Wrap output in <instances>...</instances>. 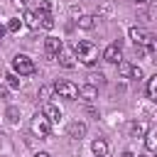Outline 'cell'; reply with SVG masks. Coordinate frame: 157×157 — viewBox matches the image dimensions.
<instances>
[{
  "instance_id": "1",
  "label": "cell",
  "mask_w": 157,
  "mask_h": 157,
  "mask_svg": "<svg viewBox=\"0 0 157 157\" xmlns=\"http://www.w3.org/2000/svg\"><path fill=\"white\" fill-rule=\"evenodd\" d=\"M74 54H76V59H78L81 64H86V66H93V64L98 61V49H96V44L88 42V39H76Z\"/></svg>"
},
{
  "instance_id": "2",
  "label": "cell",
  "mask_w": 157,
  "mask_h": 157,
  "mask_svg": "<svg viewBox=\"0 0 157 157\" xmlns=\"http://www.w3.org/2000/svg\"><path fill=\"white\" fill-rule=\"evenodd\" d=\"M12 71L20 76H29V74H34V61L27 54H15L12 56Z\"/></svg>"
},
{
  "instance_id": "3",
  "label": "cell",
  "mask_w": 157,
  "mask_h": 157,
  "mask_svg": "<svg viewBox=\"0 0 157 157\" xmlns=\"http://www.w3.org/2000/svg\"><path fill=\"white\" fill-rule=\"evenodd\" d=\"M54 91L59 93V98H66V101H76L78 93H81V88L76 83H71V81H56L54 83Z\"/></svg>"
},
{
  "instance_id": "4",
  "label": "cell",
  "mask_w": 157,
  "mask_h": 157,
  "mask_svg": "<svg viewBox=\"0 0 157 157\" xmlns=\"http://www.w3.org/2000/svg\"><path fill=\"white\" fill-rule=\"evenodd\" d=\"M32 132H34L37 137H49V132H52V120H49L44 113H37V115L32 118Z\"/></svg>"
},
{
  "instance_id": "5",
  "label": "cell",
  "mask_w": 157,
  "mask_h": 157,
  "mask_svg": "<svg viewBox=\"0 0 157 157\" xmlns=\"http://www.w3.org/2000/svg\"><path fill=\"white\" fill-rule=\"evenodd\" d=\"M128 37L132 39V44H135V47H147V44H150V39H152V34H150L145 27H130Z\"/></svg>"
},
{
  "instance_id": "6",
  "label": "cell",
  "mask_w": 157,
  "mask_h": 157,
  "mask_svg": "<svg viewBox=\"0 0 157 157\" xmlns=\"http://www.w3.org/2000/svg\"><path fill=\"white\" fill-rule=\"evenodd\" d=\"M39 22H42V27L44 29H52L54 27V15H52V5H49V0H42L39 2Z\"/></svg>"
},
{
  "instance_id": "7",
  "label": "cell",
  "mask_w": 157,
  "mask_h": 157,
  "mask_svg": "<svg viewBox=\"0 0 157 157\" xmlns=\"http://www.w3.org/2000/svg\"><path fill=\"white\" fill-rule=\"evenodd\" d=\"M120 56H123V49H120V44H118V42L108 44V47H105V52H103V59H105V61H110V64H120V61H123Z\"/></svg>"
},
{
  "instance_id": "8",
  "label": "cell",
  "mask_w": 157,
  "mask_h": 157,
  "mask_svg": "<svg viewBox=\"0 0 157 157\" xmlns=\"http://www.w3.org/2000/svg\"><path fill=\"white\" fill-rule=\"evenodd\" d=\"M44 49H47V54H49V56H59V54L64 52V42H61L59 37H47Z\"/></svg>"
},
{
  "instance_id": "9",
  "label": "cell",
  "mask_w": 157,
  "mask_h": 157,
  "mask_svg": "<svg viewBox=\"0 0 157 157\" xmlns=\"http://www.w3.org/2000/svg\"><path fill=\"white\" fill-rule=\"evenodd\" d=\"M91 150H93L96 157H108V152H110V147H108V142H105L103 137H96V140L91 142Z\"/></svg>"
},
{
  "instance_id": "10",
  "label": "cell",
  "mask_w": 157,
  "mask_h": 157,
  "mask_svg": "<svg viewBox=\"0 0 157 157\" xmlns=\"http://www.w3.org/2000/svg\"><path fill=\"white\" fill-rule=\"evenodd\" d=\"M86 135V123H81V120H74L71 125H69V137H74V140H81Z\"/></svg>"
},
{
  "instance_id": "11",
  "label": "cell",
  "mask_w": 157,
  "mask_h": 157,
  "mask_svg": "<svg viewBox=\"0 0 157 157\" xmlns=\"http://www.w3.org/2000/svg\"><path fill=\"white\" fill-rule=\"evenodd\" d=\"M56 59H59V64H61L64 69H74V66H76V54H74V52H66V49H64Z\"/></svg>"
},
{
  "instance_id": "12",
  "label": "cell",
  "mask_w": 157,
  "mask_h": 157,
  "mask_svg": "<svg viewBox=\"0 0 157 157\" xmlns=\"http://www.w3.org/2000/svg\"><path fill=\"white\" fill-rule=\"evenodd\" d=\"M145 135H147V123L145 120L130 123V137H145Z\"/></svg>"
},
{
  "instance_id": "13",
  "label": "cell",
  "mask_w": 157,
  "mask_h": 157,
  "mask_svg": "<svg viewBox=\"0 0 157 157\" xmlns=\"http://www.w3.org/2000/svg\"><path fill=\"white\" fill-rule=\"evenodd\" d=\"M22 20H25V25H27L29 29H37V27H42V22H39V15H37V12H32V10H25Z\"/></svg>"
},
{
  "instance_id": "14",
  "label": "cell",
  "mask_w": 157,
  "mask_h": 157,
  "mask_svg": "<svg viewBox=\"0 0 157 157\" xmlns=\"http://www.w3.org/2000/svg\"><path fill=\"white\" fill-rule=\"evenodd\" d=\"M42 113H44V115H47V118H49L52 123H59V120H61V110H59L56 105H52V103H47Z\"/></svg>"
},
{
  "instance_id": "15",
  "label": "cell",
  "mask_w": 157,
  "mask_h": 157,
  "mask_svg": "<svg viewBox=\"0 0 157 157\" xmlns=\"http://www.w3.org/2000/svg\"><path fill=\"white\" fill-rule=\"evenodd\" d=\"M83 101H93L96 96H98V88L93 86V83H86V86H81V93H78Z\"/></svg>"
},
{
  "instance_id": "16",
  "label": "cell",
  "mask_w": 157,
  "mask_h": 157,
  "mask_svg": "<svg viewBox=\"0 0 157 157\" xmlns=\"http://www.w3.org/2000/svg\"><path fill=\"white\" fill-rule=\"evenodd\" d=\"M76 25H78L81 29H93V27H96V17H93V15H81V17L76 20Z\"/></svg>"
},
{
  "instance_id": "17",
  "label": "cell",
  "mask_w": 157,
  "mask_h": 157,
  "mask_svg": "<svg viewBox=\"0 0 157 157\" xmlns=\"http://www.w3.org/2000/svg\"><path fill=\"white\" fill-rule=\"evenodd\" d=\"M5 115H7V123H12V125L20 123V110H17L15 105H7V113H5Z\"/></svg>"
},
{
  "instance_id": "18",
  "label": "cell",
  "mask_w": 157,
  "mask_h": 157,
  "mask_svg": "<svg viewBox=\"0 0 157 157\" xmlns=\"http://www.w3.org/2000/svg\"><path fill=\"white\" fill-rule=\"evenodd\" d=\"M147 96H150L152 101H157V74L147 81Z\"/></svg>"
},
{
  "instance_id": "19",
  "label": "cell",
  "mask_w": 157,
  "mask_h": 157,
  "mask_svg": "<svg viewBox=\"0 0 157 157\" xmlns=\"http://www.w3.org/2000/svg\"><path fill=\"white\" fill-rule=\"evenodd\" d=\"M145 147H147L150 152L157 150V135H155V132H147V135H145Z\"/></svg>"
},
{
  "instance_id": "20",
  "label": "cell",
  "mask_w": 157,
  "mask_h": 157,
  "mask_svg": "<svg viewBox=\"0 0 157 157\" xmlns=\"http://www.w3.org/2000/svg\"><path fill=\"white\" fill-rule=\"evenodd\" d=\"M5 81H7V86H10V88H20V78H17V74H15V71L5 74Z\"/></svg>"
},
{
  "instance_id": "21",
  "label": "cell",
  "mask_w": 157,
  "mask_h": 157,
  "mask_svg": "<svg viewBox=\"0 0 157 157\" xmlns=\"http://www.w3.org/2000/svg\"><path fill=\"white\" fill-rule=\"evenodd\" d=\"M118 71H120V74L128 78V76L132 74V64H130V61H120V64H118Z\"/></svg>"
},
{
  "instance_id": "22",
  "label": "cell",
  "mask_w": 157,
  "mask_h": 157,
  "mask_svg": "<svg viewBox=\"0 0 157 157\" xmlns=\"http://www.w3.org/2000/svg\"><path fill=\"white\" fill-rule=\"evenodd\" d=\"M20 27H22V20H10L7 22V32H20Z\"/></svg>"
},
{
  "instance_id": "23",
  "label": "cell",
  "mask_w": 157,
  "mask_h": 157,
  "mask_svg": "<svg viewBox=\"0 0 157 157\" xmlns=\"http://www.w3.org/2000/svg\"><path fill=\"white\" fill-rule=\"evenodd\" d=\"M52 91H54V86H42V88H39V96H42V101H49Z\"/></svg>"
},
{
  "instance_id": "24",
  "label": "cell",
  "mask_w": 157,
  "mask_h": 157,
  "mask_svg": "<svg viewBox=\"0 0 157 157\" xmlns=\"http://www.w3.org/2000/svg\"><path fill=\"white\" fill-rule=\"evenodd\" d=\"M130 78L140 81V78H142V69H140V66H132V74H130Z\"/></svg>"
},
{
  "instance_id": "25",
  "label": "cell",
  "mask_w": 157,
  "mask_h": 157,
  "mask_svg": "<svg viewBox=\"0 0 157 157\" xmlns=\"http://www.w3.org/2000/svg\"><path fill=\"white\" fill-rule=\"evenodd\" d=\"M147 49L157 54V37H152V39H150V44H147Z\"/></svg>"
},
{
  "instance_id": "26",
  "label": "cell",
  "mask_w": 157,
  "mask_h": 157,
  "mask_svg": "<svg viewBox=\"0 0 157 157\" xmlns=\"http://www.w3.org/2000/svg\"><path fill=\"white\" fill-rule=\"evenodd\" d=\"M15 5L17 7H27V0H15Z\"/></svg>"
},
{
  "instance_id": "27",
  "label": "cell",
  "mask_w": 157,
  "mask_h": 157,
  "mask_svg": "<svg viewBox=\"0 0 157 157\" xmlns=\"http://www.w3.org/2000/svg\"><path fill=\"white\" fill-rule=\"evenodd\" d=\"M5 96H7V88H5L2 83H0V98H5Z\"/></svg>"
},
{
  "instance_id": "28",
  "label": "cell",
  "mask_w": 157,
  "mask_h": 157,
  "mask_svg": "<svg viewBox=\"0 0 157 157\" xmlns=\"http://www.w3.org/2000/svg\"><path fill=\"white\" fill-rule=\"evenodd\" d=\"M34 157H52V155H49V152H37Z\"/></svg>"
},
{
  "instance_id": "29",
  "label": "cell",
  "mask_w": 157,
  "mask_h": 157,
  "mask_svg": "<svg viewBox=\"0 0 157 157\" xmlns=\"http://www.w3.org/2000/svg\"><path fill=\"white\" fill-rule=\"evenodd\" d=\"M5 29H7V27H2V25H0V39H2V34H5Z\"/></svg>"
},
{
  "instance_id": "30",
  "label": "cell",
  "mask_w": 157,
  "mask_h": 157,
  "mask_svg": "<svg viewBox=\"0 0 157 157\" xmlns=\"http://www.w3.org/2000/svg\"><path fill=\"white\" fill-rule=\"evenodd\" d=\"M132 2H137V5H145V2H147V0H132Z\"/></svg>"
},
{
  "instance_id": "31",
  "label": "cell",
  "mask_w": 157,
  "mask_h": 157,
  "mask_svg": "<svg viewBox=\"0 0 157 157\" xmlns=\"http://www.w3.org/2000/svg\"><path fill=\"white\" fill-rule=\"evenodd\" d=\"M123 157H135V155L132 152H123Z\"/></svg>"
},
{
  "instance_id": "32",
  "label": "cell",
  "mask_w": 157,
  "mask_h": 157,
  "mask_svg": "<svg viewBox=\"0 0 157 157\" xmlns=\"http://www.w3.org/2000/svg\"><path fill=\"white\" fill-rule=\"evenodd\" d=\"M137 157H147V155H137Z\"/></svg>"
}]
</instances>
